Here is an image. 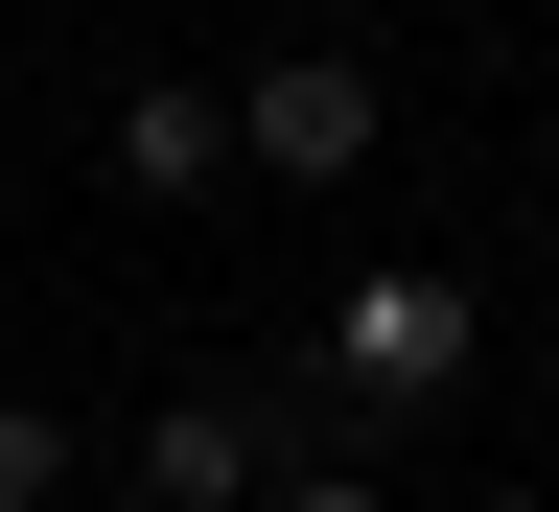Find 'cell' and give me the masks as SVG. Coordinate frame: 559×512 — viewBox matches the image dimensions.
Segmentation results:
<instances>
[{"instance_id":"1","label":"cell","mask_w":559,"mask_h":512,"mask_svg":"<svg viewBox=\"0 0 559 512\" xmlns=\"http://www.w3.org/2000/svg\"><path fill=\"white\" fill-rule=\"evenodd\" d=\"M373 140H396V94H373L349 47H280V70H234V164H280V187H349Z\"/></svg>"},{"instance_id":"2","label":"cell","mask_w":559,"mask_h":512,"mask_svg":"<svg viewBox=\"0 0 559 512\" xmlns=\"http://www.w3.org/2000/svg\"><path fill=\"white\" fill-rule=\"evenodd\" d=\"M326 373H349V396H443V373H466V279H443V257H373L349 326H326Z\"/></svg>"},{"instance_id":"3","label":"cell","mask_w":559,"mask_h":512,"mask_svg":"<svg viewBox=\"0 0 559 512\" xmlns=\"http://www.w3.org/2000/svg\"><path fill=\"white\" fill-rule=\"evenodd\" d=\"M117 466H140V512H257V489H280V419H257V396H164Z\"/></svg>"},{"instance_id":"4","label":"cell","mask_w":559,"mask_h":512,"mask_svg":"<svg viewBox=\"0 0 559 512\" xmlns=\"http://www.w3.org/2000/svg\"><path fill=\"white\" fill-rule=\"evenodd\" d=\"M210 164H234V94H187V70H164V94H117V187H140V210H187Z\"/></svg>"},{"instance_id":"5","label":"cell","mask_w":559,"mask_h":512,"mask_svg":"<svg viewBox=\"0 0 559 512\" xmlns=\"http://www.w3.org/2000/svg\"><path fill=\"white\" fill-rule=\"evenodd\" d=\"M70 466H94V443H70L47 396H0V512H70Z\"/></svg>"},{"instance_id":"6","label":"cell","mask_w":559,"mask_h":512,"mask_svg":"<svg viewBox=\"0 0 559 512\" xmlns=\"http://www.w3.org/2000/svg\"><path fill=\"white\" fill-rule=\"evenodd\" d=\"M257 512H373V466H280V489H257Z\"/></svg>"},{"instance_id":"7","label":"cell","mask_w":559,"mask_h":512,"mask_svg":"<svg viewBox=\"0 0 559 512\" xmlns=\"http://www.w3.org/2000/svg\"><path fill=\"white\" fill-rule=\"evenodd\" d=\"M466 512H559V489H466Z\"/></svg>"}]
</instances>
